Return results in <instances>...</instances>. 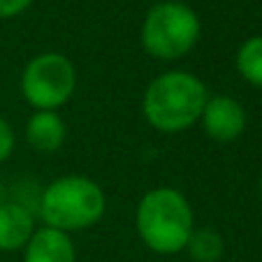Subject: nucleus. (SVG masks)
I'll return each instance as SVG.
<instances>
[{"label":"nucleus","instance_id":"1","mask_svg":"<svg viewBox=\"0 0 262 262\" xmlns=\"http://www.w3.org/2000/svg\"><path fill=\"white\" fill-rule=\"evenodd\" d=\"M209 89L188 70H167L144 89L142 116L163 135H179L200 123Z\"/></svg>","mask_w":262,"mask_h":262},{"label":"nucleus","instance_id":"2","mask_svg":"<svg viewBox=\"0 0 262 262\" xmlns=\"http://www.w3.org/2000/svg\"><path fill=\"white\" fill-rule=\"evenodd\" d=\"M135 230L148 251L158 255H177L186 251L195 230L193 204L172 186L151 188L137 202Z\"/></svg>","mask_w":262,"mask_h":262},{"label":"nucleus","instance_id":"3","mask_svg":"<svg viewBox=\"0 0 262 262\" xmlns=\"http://www.w3.org/2000/svg\"><path fill=\"white\" fill-rule=\"evenodd\" d=\"M107 195L95 179L84 174H65L40 188L35 216L42 225L65 234L84 232L102 221Z\"/></svg>","mask_w":262,"mask_h":262},{"label":"nucleus","instance_id":"4","mask_svg":"<svg viewBox=\"0 0 262 262\" xmlns=\"http://www.w3.org/2000/svg\"><path fill=\"white\" fill-rule=\"evenodd\" d=\"M202 37V21L188 3L160 0L148 7L139 28L142 49L151 58L174 63L198 47Z\"/></svg>","mask_w":262,"mask_h":262},{"label":"nucleus","instance_id":"5","mask_svg":"<svg viewBox=\"0 0 262 262\" xmlns=\"http://www.w3.org/2000/svg\"><path fill=\"white\" fill-rule=\"evenodd\" d=\"M19 91L35 112H58L77 91V68L60 51H42L26 63Z\"/></svg>","mask_w":262,"mask_h":262},{"label":"nucleus","instance_id":"6","mask_svg":"<svg viewBox=\"0 0 262 262\" xmlns=\"http://www.w3.org/2000/svg\"><path fill=\"white\" fill-rule=\"evenodd\" d=\"M246 109L232 95H209L200 116L204 135L213 142H234L246 130Z\"/></svg>","mask_w":262,"mask_h":262},{"label":"nucleus","instance_id":"7","mask_svg":"<svg viewBox=\"0 0 262 262\" xmlns=\"http://www.w3.org/2000/svg\"><path fill=\"white\" fill-rule=\"evenodd\" d=\"M37 230V216L30 207L14 200H5L0 204V251L16 253L24 251Z\"/></svg>","mask_w":262,"mask_h":262},{"label":"nucleus","instance_id":"8","mask_svg":"<svg viewBox=\"0 0 262 262\" xmlns=\"http://www.w3.org/2000/svg\"><path fill=\"white\" fill-rule=\"evenodd\" d=\"M21 253H24L21 262H77V246L72 242V234L47 225L35 230Z\"/></svg>","mask_w":262,"mask_h":262},{"label":"nucleus","instance_id":"9","mask_svg":"<svg viewBox=\"0 0 262 262\" xmlns=\"http://www.w3.org/2000/svg\"><path fill=\"white\" fill-rule=\"evenodd\" d=\"M24 139L37 154H58L68 139V125L58 112H33L26 121Z\"/></svg>","mask_w":262,"mask_h":262},{"label":"nucleus","instance_id":"10","mask_svg":"<svg viewBox=\"0 0 262 262\" xmlns=\"http://www.w3.org/2000/svg\"><path fill=\"white\" fill-rule=\"evenodd\" d=\"M234 68L246 84L262 89V35H253L239 45Z\"/></svg>","mask_w":262,"mask_h":262},{"label":"nucleus","instance_id":"11","mask_svg":"<svg viewBox=\"0 0 262 262\" xmlns=\"http://www.w3.org/2000/svg\"><path fill=\"white\" fill-rule=\"evenodd\" d=\"M186 253L193 262H218L225 255V239L213 228H195L188 239Z\"/></svg>","mask_w":262,"mask_h":262},{"label":"nucleus","instance_id":"12","mask_svg":"<svg viewBox=\"0 0 262 262\" xmlns=\"http://www.w3.org/2000/svg\"><path fill=\"white\" fill-rule=\"evenodd\" d=\"M14 148H16V133L10 121L0 116V165L12 158Z\"/></svg>","mask_w":262,"mask_h":262},{"label":"nucleus","instance_id":"13","mask_svg":"<svg viewBox=\"0 0 262 262\" xmlns=\"http://www.w3.org/2000/svg\"><path fill=\"white\" fill-rule=\"evenodd\" d=\"M30 5H33V0H0V21L16 19Z\"/></svg>","mask_w":262,"mask_h":262},{"label":"nucleus","instance_id":"14","mask_svg":"<svg viewBox=\"0 0 262 262\" xmlns=\"http://www.w3.org/2000/svg\"><path fill=\"white\" fill-rule=\"evenodd\" d=\"M7 200V188H5V181H3V177H0V204Z\"/></svg>","mask_w":262,"mask_h":262},{"label":"nucleus","instance_id":"15","mask_svg":"<svg viewBox=\"0 0 262 262\" xmlns=\"http://www.w3.org/2000/svg\"><path fill=\"white\" fill-rule=\"evenodd\" d=\"M169 3H186V0H169Z\"/></svg>","mask_w":262,"mask_h":262},{"label":"nucleus","instance_id":"16","mask_svg":"<svg viewBox=\"0 0 262 262\" xmlns=\"http://www.w3.org/2000/svg\"><path fill=\"white\" fill-rule=\"evenodd\" d=\"M260 193H262V177H260Z\"/></svg>","mask_w":262,"mask_h":262}]
</instances>
